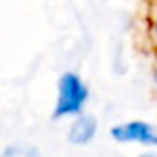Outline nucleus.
<instances>
[{
	"label": "nucleus",
	"instance_id": "nucleus-1",
	"mask_svg": "<svg viewBox=\"0 0 157 157\" xmlns=\"http://www.w3.org/2000/svg\"><path fill=\"white\" fill-rule=\"evenodd\" d=\"M92 92L86 80L78 72H64L58 78L56 88V104L52 109V119H72L86 111Z\"/></svg>",
	"mask_w": 157,
	"mask_h": 157
},
{
	"label": "nucleus",
	"instance_id": "nucleus-2",
	"mask_svg": "<svg viewBox=\"0 0 157 157\" xmlns=\"http://www.w3.org/2000/svg\"><path fill=\"white\" fill-rule=\"evenodd\" d=\"M109 137L119 145H139L147 149H157V125L145 119L119 121L109 129Z\"/></svg>",
	"mask_w": 157,
	"mask_h": 157
},
{
	"label": "nucleus",
	"instance_id": "nucleus-3",
	"mask_svg": "<svg viewBox=\"0 0 157 157\" xmlns=\"http://www.w3.org/2000/svg\"><path fill=\"white\" fill-rule=\"evenodd\" d=\"M98 131H100V121L94 113H88V111H82L80 115L72 117L68 125V143L76 147H84V145H90L94 139L98 137Z\"/></svg>",
	"mask_w": 157,
	"mask_h": 157
},
{
	"label": "nucleus",
	"instance_id": "nucleus-4",
	"mask_svg": "<svg viewBox=\"0 0 157 157\" xmlns=\"http://www.w3.org/2000/svg\"><path fill=\"white\" fill-rule=\"evenodd\" d=\"M145 32L153 52L157 54V0H147L145 6Z\"/></svg>",
	"mask_w": 157,
	"mask_h": 157
},
{
	"label": "nucleus",
	"instance_id": "nucleus-5",
	"mask_svg": "<svg viewBox=\"0 0 157 157\" xmlns=\"http://www.w3.org/2000/svg\"><path fill=\"white\" fill-rule=\"evenodd\" d=\"M0 157H42L38 147L30 145V143H12L2 151Z\"/></svg>",
	"mask_w": 157,
	"mask_h": 157
},
{
	"label": "nucleus",
	"instance_id": "nucleus-6",
	"mask_svg": "<svg viewBox=\"0 0 157 157\" xmlns=\"http://www.w3.org/2000/svg\"><path fill=\"white\" fill-rule=\"evenodd\" d=\"M151 80H153V90H155V96H157V58H155V64H153V72H151Z\"/></svg>",
	"mask_w": 157,
	"mask_h": 157
},
{
	"label": "nucleus",
	"instance_id": "nucleus-7",
	"mask_svg": "<svg viewBox=\"0 0 157 157\" xmlns=\"http://www.w3.org/2000/svg\"><path fill=\"white\" fill-rule=\"evenodd\" d=\"M137 157H157V149H153V151H145V153H141V155H137Z\"/></svg>",
	"mask_w": 157,
	"mask_h": 157
}]
</instances>
